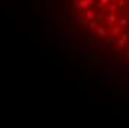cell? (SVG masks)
<instances>
[{
    "instance_id": "obj_1",
    "label": "cell",
    "mask_w": 129,
    "mask_h": 128,
    "mask_svg": "<svg viewBox=\"0 0 129 128\" xmlns=\"http://www.w3.org/2000/svg\"><path fill=\"white\" fill-rule=\"evenodd\" d=\"M49 6L73 37L129 61V0H49Z\"/></svg>"
}]
</instances>
